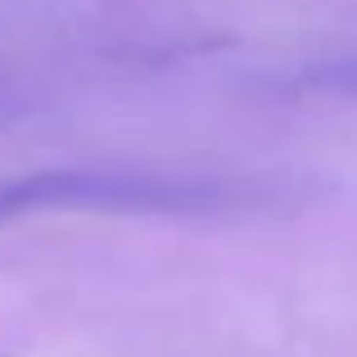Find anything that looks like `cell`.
Masks as SVG:
<instances>
[]
</instances>
